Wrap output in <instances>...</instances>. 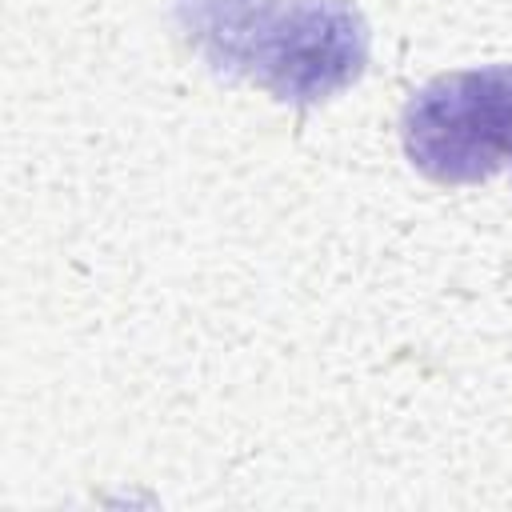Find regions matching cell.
<instances>
[{
  "instance_id": "cell-1",
  "label": "cell",
  "mask_w": 512,
  "mask_h": 512,
  "mask_svg": "<svg viewBox=\"0 0 512 512\" xmlns=\"http://www.w3.org/2000/svg\"><path fill=\"white\" fill-rule=\"evenodd\" d=\"M180 24L212 68L292 104L336 96L368 60V28L348 0H180Z\"/></svg>"
},
{
  "instance_id": "cell-2",
  "label": "cell",
  "mask_w": 512,
  "mask_h": 512,
  "mask_svg": "<svg viewBox=\"0 0 512 512\" xmlns=\"http://www.w3.org/2000/svg\"><path fill=\"white\" fill-rule=\"evenodd\" d=\"M404 148L444 184L496 172L512 156V68H468L420 88L404 112Z\"/></svg>"
}]
</instances>
